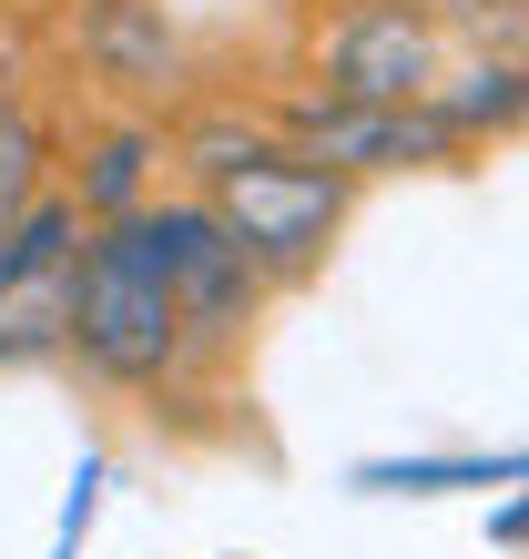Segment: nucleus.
<instances>
[{"instance_id":"nucleus-1","label":"nucleus","mask_w":529,"mask_h":559,"mask_svg":"<svg viewBox=\"0 0 529 559\" xmlns=\"http://www.w3.org/2000/svg\"><path fill=\"white\" fill-rule=\"evenodd\" d=\"M174 163H184V193H204L235 224V245L264 265L275 295L316 285L337 235H346V214H356V183L326 174L316 153H295L264 112H193L174 133Z\"/></svg>"},{"instance_id":"nucleus-2","label":"nucleus","mask_w":529,"mask_h":559,"mask_svg":"<svg viewBox=\"0 0 529 559\" xmlns=\"http://www.w3.org/2000/svg\"><path fill=\"white\" fill-rule=\"evenodd\" d=\"M72 367L103 386V397H163L174 377H193L184 306H174V275H163L143 214L82 235V265H72Z\"/></svg>"},{"instance_id":"nucleus-3","label":"nucleus","mask_w":529,"mask_h":559,"mask_svg":"<svg viewBox=\"0 0 529 559\" xmlns=\"http://www.w3.org/2000/svg\"><path fill=\"white\" fill-rule=\"evenodd\" d=\"M143 224H153L163 275H174V306H184V346H193V367H235V356L255 346L264 306H275L264 265L235 245V224H224L204 193H163V204H143Z\"/></svg>"},{"instance_id":"nucleus-4","label":"nucleus","mask_w":529,"mask_h":559,"mask_svg":"<svg viewBox=\"0 0 529 559\" xmlns=\"http://www.w3.org/2000/svg\"><path fill=\"white\" fill-rule=\"evenodd\" d=\"M264 122L295 143V153H316L326 174H346V183H397V174H448L458 143L448 133V112L438 103H337V92H275L264 103Z\"/></svg>"},{"instance_id":"nucleus-5","label":"nucleus","mask_w":529,"mask_h":559,"mask_svg":"<svg viewBox=\"0 0 529 559\" xmlns=\"http://www.w3.org/2000/svg\"><path fill=\"white\" fill-rule=\"evenodd\" d=\"M448 61H458L448 11H427V0H346L316 31V92H337V103H427Z\"/></svg>"},{"instance_id":"nucleus-6","label":"nucleus","mask_w":529,"mask_h":559,"mask_svg":"<svg viewBox=\"0 0 529 559\" xmlns=\"http://www.w3.org/2000/svg\"><path fill=\"white\" fill-rule=\"evenodd\" d=\"M92 214L72 193H42L31 214L0 224V367H61L72 356V265Z\"/></svg>"},{"instance_id":"nucleus-7","label":"nucleus","mask_w":529,"mask_h":559,"mask_svg":"<svg viewBox=\"0 0 529 559\" xmlns=\"http://www.w3.org/2000/svg\"><path fill=\"white\" fill-rule=\"evenodd\" d=\"M163 163H174L163 122H103V133L82 143V163H72L61 193H72L92 224H132L143 204H163Z\"/></svg>"},{"instance_id":"nucleus-8","label":"nucleus","mask_w":529,"mask_h":559,"mask_svg":"<svg viewBox=\"0 0 529 559\" xmlns=\"http://www.w3.org/2000/svg\"><path fill=\"white\" fill-rule=\"evenodd\" d=\"M427 103L448 112V133L458 143H509V133H529V61H509V51H458L448 61V82L427 92Z\"/></svg>"},{"instance_id":"nucleus-9","label":"nucleus","mask_w":529,"mask_h":559,"mask_svg":"<svg viewBox=\"0 0 529 559\" xmlns=\"http://www.w3.org/2000/svg\"><path fill=\"white\" fill-rule=\"evenodd\" d=\"M82 51H92V72L122 82V92H163L174 82V21H163V0H92Z\"/></svg>"},{"instance_id":"nucleus-10","label":"nucleus","mask_w":529,"mask_h":559,"mask_svg":"<svg viewBox=\"0 0 529 559\" xmlns=\"http://www.w3.org/2000/svg\"><path fill=\"white\" fill-rule=\"evenodd\" d=\"M42 193H51V133H42V112L21 92H0V224L31 214Z\"/></svg>"},{"instance_id":"nucleus-11","label":"nucleus","mask_w":529,"mask_h":559,"mask_svg":"<svg viewBox=\"0 0 529 559\" xmlns=\"http://www.w3.org/2000/svg\"><path fill=\"white\" fill-rule=\"evenodd\" d=\"M448 41L458 51H509V61H529V0H448Z\"/></svg>"},{"instance_id":"nucleus-12","label":"nucleus","mask_w":529,"mask_h":559,"mask_svg":"<svg viewBox=\"0 0 529 559\" xmlns=\"http://www.w3.org/2000/svg\"><path fill=\"white\" fill-rule=\"evenodd\" d=\"M427 11H448V0H427Z\"/></svg>"}]
</instances>
